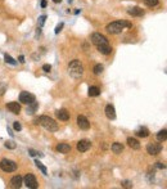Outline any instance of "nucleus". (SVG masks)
<instances>
[{
  "mask_svg": "<svg viewBox=\"0 0 167 189\" xmlns=\"http://www.w3.org/2000/svg\"><path fill=\"white\" fill-rule=\"evenodd\" d=\"M35 165H36V167H37V169L41 171V172L44 174V175H46V174H48V170H46V167L44 166V165L41 163V162L39 161V160H36V161H35Z\"/></svg>",
  "mask_w": 167,
  "mask_h": 189,
  "instance_id": "5701e85b",
  "label": "nucleus"
},
{
  "mask_svg": "<svg viewBox=\"0 0 167 189\" xmlns=\"http://www.w3.org/2000/svg\"><path fill=\"white\" fill-rule=\"evenodd\" d=\"M127 145L132 149H139L140 148V143L139 140H136L135 138H127Z\"/></svg>",
  "mask_w": 167,
  "mask_h": 189,
  "instance_id": "f3484780",
  "label": "nucleus"
},
{
  "mask_svg": "<svg viewBox=\"0 0 167 189\" xmlns=\"http://www.w3.org/2000/svg\"><path fill=\"white\" fill-rule=\"evenodd\" d=\"M50 70H52V66L50 64H44L43 66V71L44 72H50Z\"/></svg>",
  "mask_w": 167,
  "mask_h": 189,
  "instance_id": "f704fd0d",
  "label": "nucleus"
},
{
  "mask_svg": "<svg viewBox=\"0 0 167 189\" xmlns=\"http://www.w3.org/2000/svg\"><path fill=\"white\" fill-rule=\"evenodd\" d=\"M91 43H93L98 49L102 48V46H107V45H109L108 39H107L103 34H100V32H94V34L91 35Z\"/></svg>",
  "mask_w": 167,
  "mask_h": 189,
  "instance_id": "20e7f679",
  "label": "nucleus"
},
{
  "mask_svg": "<svg viewBox=\"0 0 167 189\" xmlns=\"http://www.w3.org/2000/svg\"><path fill=\"white\" fill-rule=\"evenodd\" d=\"M37 121H39V124L43 126L44 129H46L48 131L54 133V131L58 130V124H57L54 120H53L52 117H49V116H40V117H37Z\"/></svg>",
  "mask_w": 167,
  "mask_h": 189,
  "instance_id": "7ed1b4c3",
  "label": "nucleus"
},
{
  "mask_svg": "<svg viewBox=\"0 0 167 189\" xmlns=\"http://www.w3.org/2000/svg\"><path fill=\"white\" fill-rule=\"evenodd\" d=\"M22 184H23V179L21 178L19 175H16V176H13V178L10 179V187L12 188H21L22 187Z\"/></svg>",
  "mask_w": 167,
  "mask_h": 189,
  "instance_id": "f8f14e48",
  "label": "nucleus"
},
{
  "mask_svg": "<svg viewBox=\"0 0 167 189\" xmlns=\"http://www.w3.org/2000/svg\"><path fill=\"white\" fill-rule=\"evenodd\" d=\"M144 4L147 7H157L159 4V0H144Z\"/></svg>",
  "mask_w": 167,
  "mask_h": 189,
  "instance_id": "a878e982",
  "label": "nucleus"
},
{
  "mask_svg": "<svg viewBox=\"0 0 167 189\" xmlns=\"http://www.w3.org/2000/svg\"><path fill=\"white\" fill-rule=\"evenodd\" d=\"M0 169L4 171V172H13V171L17 170V163L12 160L4 158V160L0 161Z\"/></svg>",
  "mask_w": 167,
  "mask_h": 189,
  "instance_id": "39448f33",
  "label": "nucleus"
},
{
  "mask_svg": "<svg viewBox=\"0 0 167 189\" xmlns=\"http://www.w3.org/2000/svg\"><path fill=\"white\" fill-rule=\"evenodd\" d=\"M53 1H54V3H61L62 0H53Z\"/></svg>",
  "mask_w": 167,
  "mask_h": 189,
  "instance_id": "58836bf2",
  "label": "nucleus"
},
{
  "mask_svg": "<svg viewBox=\"0 0 167 189\" xmlns=\"http://www.w3.org/2000/svg\"><path fill=\"white\" fill-rule=\"evenodd\" d=\"M28 154L31 156V157H35V156H40V157H43V153H40V152H37V151H35V149H28Z\"/></svg>",
  "mask_w": 167,
  "mask_h": 189,
  "instance_id": "cd10ccee",
  "label": "nucleus"
},
{
  "mask_svg": "<svg viewBox=\"0 0 167 189\" xmlns=\"http://www.w3.org/2000/svg\"><path fill=\"white\" fill-rule=\"evenodd\" d=\"M90 147H91V142L82 139V140H80V142L77 143L76 148H77V151H79V152H86V151H89V149H90Z\"/></svg>",
  "mask_w": 167,
  "mask_h": 189,
  "instance_id": "9d476101",
  "label": "nucleus"
},
{
  "mask_svg": "<svg viewBox=\"0 0 167 189\" xmlns=\"http://www.w3.org/2000/svg\"><path fill=\"white\" fill-rule=\"evenodd\" d=\"M7 108L12 113H14V115H18L21 112V106H19L18 102H10V103L7 104Z\"/></svg>",
  "mask_w": 167,
  "mask_h": 189,
  "instance_id": "ddd939ff",
  "label": "nucleus"
},
{
  "mask_svg": "<svg viewBox=\"0 0 167 189\" xmlns=\"http://www.w3.org/2000/svg\"><path fill=\"white\" fill-rule=\"evenodd\" d=\"M19 102L23 104H30L32 102H35V95L28 91H22L19 94Z\"/></svg>",
  "mask_w": 167,
  "mask_h": 189,
  "instance_id": "6e6552de",
  "label": "nucleus"
},
{
  "mask_svg": "<svg viewBox=\"0 0 167 189\" xmlns=\"http://www.w3.org/2000/svg\"><path fill=\"white\" fill-rule=\"evenodd\" d=\"M122 187H125V188H132V183L127 181V180H126V181L122 183Z\"/></svg>",
  "mask_w": 167,
  "mask_h": 189,
  "instance_id": "72a5a7b5",
  "label": "nucleus"
},
{
  "mask_svg": "<svg viewBox=\"0 0 167 189\" xmlns=\"http://www.w3.org/2000/svg\"><path fill=\"white\" fill-rule=\"evenodd\" d=\"M104 112H106V116L108 117L109 120H115L116 118V109H115V107H113L112 104H107Z\"/></svg>",
  "mask_w": 167,
  "mask_h": 189,
  "instance_id": "4468645a",
  "label": "nucleus"
},
{
  "mask_svg": "<svg viewBox=\"0 0 167 189\" xmlns=\"http://www.w3.org/2000/svg\"><path fill=\"white\" fill-rule=\"evenodd\" d=\"M23 181H25V185L30 189H36L39 187V183H37V179L36 176L34 175V174H27V175L25 176V179H23Z\"/></svg>",
  "mask_w": 167,
  "mask_h": 189,
  "instance_id": "423d86ee",
  "label": "nucleus"
},
{
  "mask_svg": "<svg viewBox=\"0 0 167 189\" xmlns=\"http://www.w3.org/2000/svg\"><path fill=\"white\" fill-rule=\"evenodd\" d=\"M5 91H7V85H5L4 82H0V97L4 95Z\"/></svg>",
  "mask_w": 167,
  "mask_h": 189,
  "instance_id": "c85d7f7f",
  "label": "nucleus"
},
{
  "mask_svg": "<svg viewBox=\"0 0 167 189\" xmlns=\"http://www.w3.org/2000/svg\"><path fill=\"white\" fill-rule=\"evenodd\" d=\"M55 116H57V118L61 120V121H68V120H70V113L66 109H58L55 112Z\"/></svg>",
  "mask_w": 167,
  "mask_h": 189,
  "instance_id": "2eb2a0df",
  "label": "nucleus"
},
{
  "mask_svg": "<svg viewBox=\"0 0 167 189\" xmlns=\"http://www.w3.org/2000/svg\"><path fill=\"white\" fill-rule=\"evenodd\" d=\"M111 149H112V152L113 153H116V154H120V153L124 151V145H122L121 143H113L112 144V147H111Z\"/></svg>",
  "mask_w": 167,
  "mask_h": 189,
  "instance_id": "a211bd4d",
  "label": "nucleus"
},
{
  "mask_svg": "<svg viewBox=\"0 0 167 189\" xmlns=\"http://www.w3.org/2000/svg\"><path fill=\"white\" fill-rule=\"evenodd\" d=\"M127 14H130V16H132V17H141L145 14V12L139 7H132V8L127 9Z\"/></svg>",
  "mask_w": 167,
  "mask_h": 189,
  "instance_id": "9b49d317",
  "label": "nucleus"
},
{
  "mask_svg": "<svg viewBox=\"0 0 167 189\" xmlns=\"http://www.w3.org/2000/svg\"><path fill=\"white\" fill-rule=\"evenodd\" d=\"M63 26H64V23H63V22H61V23H59V25L55 27V30H54V32H55V34H59V32L62 31V28H63Z\"/></svg>",
  "mask_w": 167,
  "mask_h": 189,
  "instance_id": "c756f323",
  "label": "nucleus"
},
{
  "mask_svg": "<svg viewBox=\"0 0 167 189\" xmlns=\"http://www.w3.org/2000/svg\"><path fill=\"white\" fill-rule=\"evenodd\" d=\"M45 19H46V16H41L39 18V27H43V25L45 23Z\"/></svg>",
  "mask_w": 167,
  "mask_h": 189,
  "instance_id": "7c9ffc66",
  "label": "nucleus"
},
{
  "mask_svg": "<svg viewBox=\"0 0 167 189\" xmlns=\"http://www.w3.org/2000/svg\"><path fill=\"white\" fill-rule=\"evenodd\" d=\"M132 25L127 21H113V22L108 23L106 27V30L109 32V34H113V35H117V34H121L125 28H131Z\"/></svg>",
  "mask_w": 167,
  "mask_h": 189,
  "instance_id": "f257e3e1",
  "label": "nucleus"
},
{
  "mask_svg": "<svg viewBox=\"0 0 167 189\" xmlns=\"http://www.w3.org/2000/svg\"><path fill=\"white\" fill-rule=\"evenodd\" d=\"M4 61L7 62V63H9V64H12V66H16L17 64V61L12 58L9 54H4Z\"/></svg>",
  "mask_w": 167,
  "mask_h": 189,
  "instance_id": "393cba45",
  "label": "nucleus"
},
{
  "mask_svg": "<svg viewBox=\"0 0 167 189\" xmlns=\"http://www.w3.org/2000/svg\"><path fill=\"white\" fill-rule=\"evenodd\" d=\"M18 59H19V62H21V63H25V57H23V55H19V58H18Z\"/></svg>",
  "mask_w": 167,
  "mask_h": 189,
  "instance_id": "c9c22d12",
  "label": "nucleus"
},
{
  "mask_svg": "<svg viewBox=\"0 0 167 189\" xmlns=\"http://www.w3.org/2000/svg\"><path fill=\"white\" fill-rule=\"evenodd\" d=\"M149 135V130L147 127H140L138 131H136V136L139 138H147Z\"/></svg>",
  "mask_w": 167,
  "mask_h": 189,
  "instance_id": "4be33fe9",
  "label": "nucleus"
},
{
  "mask_svg": "<svg viewBox=\"0 0 167 189\" xmlns=\"http://www.w3.org/2000/svg\"><path fill=\"white\" fill-rule=\"evenodd\" d=\"M37 107H39V104L36 103V102H32V103H30L28 104V107H27V115H34L35 112H36V109H37Z\"/></svg>",
  "mask_w": 167,
  "mask_h": 189,
  "instance_id": "aec40b11",
  "label": "nucleus"
},
{
  "mask_svg": "<svg viewBox=\"0 0 167 189\" xmlns=\"http://www.w3.org/2000/svg\"><path fill=\"white\" fill-rule=\"evenodd\" d=\"M77 125H79V127L81 129V130H89V129H90V122H89V120L82 115L77 116Z\"/></svg>",
  "mask_w": 167,
  "mask_h": 189,
  "instance_id": "1a4fd4ad",
  "label": "nucleus"
},
{
  "mask_svg": "<svg viewBox=\"0 0 167 189\" xmlns=\"http://www.w3.org/2000/svg\"><path fill=\"white\" fill-rule=\"evenodd\" d=\"M8 133H9L10 136H13V133H12V129L10 127H8Z\"/></svg>",
  "mask_w": 167,
  "mask_h": 189,
  "instance_id": "4c0bfd02",
  "label": "nucleus"
},
{
  "mask_svg": "<svg viewBox=\"0 0 167 189\" xmlns=\"http://www.w3.org/2000/svg\"><path fill=\"white\" fill-rule=\"evenodd\" d=\"M4 145H5V148H8V149H16L17 144L14 143L13 140H7V142L4 143Z\"/></svg>",
  "mask_w": 167,
  "mask_h": 189,
  "instance_id": "bb28decb",
  "label": "nucleus"
},
{
  "mask_svg": "<svg viewBox=\"0 0 167 189\" xmlns=\"http://www.w3.org/2000/svg\"><path fill=\"white\" fill-rule=\"evenodd\" d=\"M57 151H58L59 153H63V154H66V153H70L71 151V145L67 143H59L58 145H57Z\"/></svg>",
  "mask_w": 167,
  "mask_h": 189,
  "instance_id": "dca6fc26",
  "label": "nucleus"
},
{
  "mask_svg": "<svg viewBox=\"0 0 167 189\" xmlns=\"http://www.w3.org/2000/svg\"><path fill=\"white\" fill-rule=\"evenodd\" d=\"M147 152L150 156H157L162 152V145L159 143H150L147 145Z\"/></svg>",
  "mask_w": 167,
  "mask_h": 189,
  "instance_id": "0eeeda50",
  "label": "nucleus"
},
{
  "mask_svg": "<svg viewBox=\"0 0 167 189\" xmlns=\"http://www.w3.org/2000/svg\"><path fill=\"white\" fill-rule=\"evenodd\" d=\"M156 167H157V169H159V170H163V169H166V165L162 163V162H157Z\"/></svg>",
  "mask_w": 167,
  "mask_h": 189,
  "instance_id": "473e14b6",
  "label": "nucleus"
},
{
  "mask_svg": "<svg viewBox=\"0 0 167 189\" xmlns=\"http://www.w3.org/2000/svg\"><path fill=\"white\" fill-rule=\"evenodd\" d=\"M41 7H43V8L46 7V1H45V0H41Z\"/></svg>",
  "mask_w": 167,
  "mask_h": 189,
  "instance_id": "e433bc0d",
  "label": "nucleus"
},
{
  "mask_svg": "<svg viewBox=\"0 0 167 189\" xmlns=\"http://www.w3.org/2000/svg\"><path fill=\"white\" fill-rule=\"evenodd\" d=\"M88 94L89 97H98V95H100V89L97 88V86H90Z\"/></svg>",
  "mask_w": 167,
  "mask_h": 189,
  "instance_id": "6ab92c4d",
  "label": "nucleus"
},
{
  "mask_svg": "<svg viewBox=\"0 0 167 189\" xmlns=\"http://www.w3.org/2000/svg\"><path fill=\"white\" fill-rule=\"evenodd\" d=\"M103 71H104V67H103V64H100V63L95 64V66H94V68H93L94 75H100Z\"/></svg>",
  "mask_w": 167,
  "mask_h": 189,
  "instance_id": "b1692460",
  "label": "nucleus"
},
{
  "mask_svg": "<svg viewBox=\"0 0 167 189\" xmlns=\"http://www.w3.org/2000/svg\"><path fill=\"white\" fill-rule=\"evenodd\" d=\"M13 127H14V130H17V131H21V130H22V125H21L18 121H16V122H14Z\"/></svg>",
  "mask_w": 167,
  "mask_h": 189,
  "instance_id": "2f4dec72",
  "label": "nucleus"
},
{
  "mask_svg": "<svg viewBox=\"0 0 167 189\" xmlns=\"http://www.w3.org/2000/svg\"><path fill=\"white\" fill-rule=\"evenodd\" d=\"M156 138H157L158 142H165L166 138H167V131H166V129H163V130L158 131L157 135H156Z\"/></svg>",
  "mask_w": 167,
  "mask_h": 189,
  "instance_id": "412c9836",
  "label": "nucleus"
},
{
  "mask_svg": "<svg viewBox=\"0 0 167 189\" xmlns=\"http://www.w3.org/2000/svg\"><path fill=\"white\" fill-rule=\"evenodd\" d=\"M68 73L71 75V77L79 80L84 76V67L82 63L79 61V59H73L72 62L68 64Z\"/></svg>",
  "mask_w": 167,
  "mask_h": 189,
  "instance_id": "f03ea898",
  "label": "nucleus"
}]
</instances>
